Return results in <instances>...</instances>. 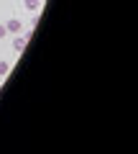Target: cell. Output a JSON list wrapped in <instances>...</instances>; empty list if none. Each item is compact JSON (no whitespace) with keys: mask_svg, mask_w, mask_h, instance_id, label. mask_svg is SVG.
Returning a JSON list of instances; mask_svg holds the SVG:
<instances>
[{"mask_svg":"<svg viewBox=\"0 0 138 154\" xmlns=\"http://www.w3.org/2000/svg\"><path fill=\"white\" fill-rule=\"evenodd\" d=\"M8 69H10V64H8V62H0V77L8 75Z\"/></svg>","mask_w":138,"mask_h":154,"instance_id":"277c9868","label":"cell"},{"mask_svg":"<svg viewBox=\"0 0 138 154\" xmlns=\"http://www.w3.org/2000/svg\"><path fill=\"white\" fill-rule=\"evenodd\" d=\"M21 28H23V23H21V21H16V18L5 23V31H13V33H18V31H21Z\"/></svg>","mask_w":138,"mask_h":154,"instance_id":"7a4b0ae2","label":"cell"},{"mask_svg":"<svg viewBox=\"0 0 138 154\" xmlns=\"http://www.w3.org/2000/svg\"><path fill=\"white\" fill-rule=\"evenodd\" d=\"M5 33H8V31H5V26H0V38L5 36Z\"/></svg>","mask_w":138,"mask_h":154,"instance_id":"5b68a950","label":"cell"},{"mask_svg":"<svg viewBox=\"0 0 138 154\" xmlns=\"http://www.w3.org/2000/svg\"><path fill=\"white\" fill-rule=\"evenodd\" d=\"M26 44H28V36H18L16 41H13V49H16V51H23V49H26Z\"/></svg>","mask_w":138,"mask_h":154,"instance_id":"6da1fadb","label":"cell"},{"mask_svg":"<svg viewBox=\"0 0 138 154\" xmlns=\"http://www.w3.org/2000/svg\"><path fill=\"white\" fill-rule=\"evenodd\" d=\"M26 8H28V11H39V8H41V0H26Z\"/></svg>","mask_w":138,"mask_h":154,"instance_id":"3957f363","label":"cell"}]
</instances>
